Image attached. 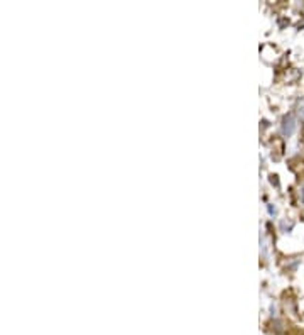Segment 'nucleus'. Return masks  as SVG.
<instances>
[{
    "mask_svg": "<svg viewBox=\"0 0 304 335\" xmlns=\"http://www.w3.org/2000/svg\"><path fill=\"white\" fill-rule=\"evenodd\" d=\"M280 130H282L284 136H292L294 134V130H296V120H294L291 114H287L282 119V127H280Z\"/></svg>",
    "mask_w": 304,
    "mask_h": 335,
    "instance_id": "1",
    "label": "nucleus"
},
{
    "mask_svg": "<svg viewBox=\"0 0 304 335\" xmlns=\"http://www.w3.org/2000/svg\"><path fill=\"white\" fill-rule=\"evenodd\" d=\"M299 114H301V117L304 119V104H302L301 107H299Z\"/></svg>",
    "mask_w": 304,
    "mask_h": 335,
    "instance_id": "2",
    "label": "nucleus"
},
{
    "mask_svg": "<svg viewBox=\"0 0 304 335\" xmlns=\"http://www.w3.org/2000/svg\"><path fill=\"white\" fill-rule=\"evenodd\" d=\"M301 202L304 203V185L301 186Z\"/></svg>",
    "mask_w": 304,
    "mask_h": 335,
    "instance_id": "3",
    "label": "nucleus"
}]
</instances>
